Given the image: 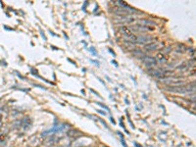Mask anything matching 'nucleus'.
<instances>
[{
    "label": "nucleus",
    "instance_id": "1",
    "mask_svg": "<svg viewBox=\"0 0 196 147\" xmlns=\"http://www.w3.org/2000/svg\"><path fill=\"white\" fill-rule=\"evenodd\" d=\"M120 32L123 33L126 37H128L129 39V41H132L133 43L136 42L137 35H136V34L133 33L132 30L129 29V26H122L121 29H120Z\"/></svg>",
    "mask_w": 196,
    "mask_h": 147
},
{
    "label": "nucleus",
    "instance_id": "2",
    "mask_svg": "<svg viewBox=\"0 0 196 147\" xmlns=\"http://www.w3.org/2000/svg\"><path fill=\"white\" fill-rule=\"evenodd\" d=\"M141 60L143 62V64H144L146 67H148V69H151V67H155L157 66V61L155 58L151 57V56H143L141 58Z\"/></svg>",
    "mask_w": 196,
    "mask_h": 147
},
{
    "label": "nucleus",
    "instance_id": "3",
    "mask_svg": "<svg viewBox=\"0 0 196 147\" xmlns=\"http://www.w3.org/2000/svg\"><path fill=\"white\" fill-rule=\"evenodd\" d=\"M153 40V37H150V35H137V39L136 42L138 44H148L151 43V41Z\"/></svg>",
    "mask_w": 196,
    "mask_h": 147
},
{
    "label": "nucleus",
    "instance_id": "4",
    "mask_svg": "<svg viewBox=\"0 0 196 147\" xmlns=\"http://www.w3.org/2000/svg\"><path fill=\"white\" fill-rule=\"evenodd\" d=\"M113 11H114V13H115L116 15H118V16H126V15L129 14V12L127 10H125L124 8H122L120 6L113 7Z\"/></svg>",
    "mask_w": 196,
    "mask_h": 147
},
{
    "label": "nucleus",
    "instance_id": "5",
    "mask_svg": "<svg viewBox=\"0 0 196 147\" xmlns=\"http://www.w3.org/2000/svg\"><path fill=\"white\" fill-rule=\"evenodd\" d=\"M160 46V43L158 42H151V43H148L144 46V50L147 52H150V51H154L156 49H158V47Z\"/></svg>",
    "mask_w": 196,
    "mask_h": 147
},
{
    "label": "nucleus",
    "instance_id": "6",
    "mask_svg": "<svg viewBox=\"0 0 196 147\" xmlns=\"http://www.w3.org/2000/svg\"><path fill=\"white\" fill-rule=\"evenodd\" d=\"M156 61H157V63H161V64H163V63H166V62L168 61V58L167 56L164 54L163 52H158L157 53V55H156Z\"/></svg>",
    "mask_w": 196,
    "mask_h": 147
},
{
    "label": "nucleus",
    "instance_id": "7",
    "mask_svg": "<svg viewBox=\"0 0 196 147\" xmlns=\"http://www.w3.org/2000/svg\"><path fill=\"white\" fill-rule=\"evenodd\" d=\"M22 126H23L25 130H27V128H29L30 126H32V120L28 117H26L23 121H22Z\"/></svg>",
    "mask_w": 196,
    "mask_h": 147
},
{
    "label": "nucleus",
    "instance_id": "8",
    "mask_svg": "<svg viewBox=\"0 0 196 147\" xmlns=\"http://www.w3.org/2000/svg\"><path fill=\"white\" fill-rule=\"evenodd\" d=\"M139 25H141V26H155L156 24L154 23V22H152L150 20H147V19H141V20H139Z\"/></svg>",
    "mask_w": 196,
    "mask_h": 147
},
{
    "label": "nucleus",
    "instance_id": "9",
    "mask_svg": "<svg viewBox=\"0 0 196 147\" xmlns=\"http://www.w3.org/2000/svg\"><path fill=\"white\" fill-rule=\"evenodd\" d=\"M187 50V47L184 45V44H177V49H176V51L178 52V53H184L185 51Z\"/></svg>",
    "mask_w": 196,
    "mask_h": 147
},
{
    "label": "nucleus",
    "instance_id": "10",
    "mask_svg": "<svg viewBox=\"0 0 196 147\" xmlns=\"http://www.w3.org/2000/svg\"><path fill=\"white\" fill-rule=\"evenodd\" d=\"M132 53H133L134 56H136V57L138 56L139 58H140V59H141V58H142L143 56H145V55H144V52H143V51L141 50V49H136V48L133 49Z\"/></svg>",
    "mask_w": 196,
    "mask_h": 147
},
{
    "label": "nucleus",
    "instance_id": "11",
    "mask_svg": "<svg viewBox=\"0 0 196 147\" xmlns=\"http://www.w3.org/2000/svg\"><path fill=\"white\" fill-rule=\"evenodd\" d=\"M125 45L127 46L129 49H136V43H133L132 41H129V40H125Z\"/></svg>",
    "mask_w": 196,
    "mask_h": 147
},
{
    "label": "nucleus",
    "instance_id": "12",
    "mask_svg": "<svg viewBox=\"0 0 196 147\" xmlns=\"http://www.w3.org/2000/svg\"><path fill=\"white\" fill-rule=\"evenodd\" d=\"M118 135H120V136H121V141H122V144H123V146H124V147H128V146H127V144H126L125 139H124V135H123V133L118 132Z\"/></svg>",
    "mask_w": 196,
    "mask_h": 147
},
{
    "label": "nucleus",
    "instance_id": "13",
    "mask_svg": "<svg viewBox=\"0 0 196 147\" xmlns=\"http://www.w3.org/2000/svg\"><path fill=\"white\" fill-rule=\"evenodd\" d=\"M89 51L92 53V54L94 55V56H96L97 55V53H96V51H95V49H94V47H90L89 48Z\"/></svg>",
    "mask_w": 196,
    "mask_h": 147
},
{
    "label": "nucleus",
    "instance_id": "14",
    "mask_svg": "<svg viewBox=\"0 0 196 147\" xmlns=\"http://www.w3.org/2000/svg\"><path fill=\"white\" fill-rule=\"evenodd\" d=\"M171 50H172V49H171V46H169V47H165L163 51H164V52H166V53H169Z\"/></svg>",
    "mask_w": 196,
    "mask_h": 147
},
{
    "label": "nucleus",
    "instance_id": "15",
    "mask_svg": "<svg viewBox=\"0 0 196 147\" xmlns=\"http://www.w3.org/2000/svg\"><path fill=\"white\" fill-rule=\"evenodd\" d=\"M97 104H98V105H100V106H101V107H103V108H105V109H106L107 111H110V109H109V108H108V107H107V106H105V105H103L102 103H100V102H97Z\"/></svg>",
    "mask_w": 196,
    "mask_h": 147
},
{
    "label": "nucleus",
    "instance_id": "16",
    "mask_svg": "<svg viewBox=\"0 0 196 147\" xmlns=\"http://www.w3.org/2000/svg\"><path fill=\"white\" fill-rule=\"evenodd\" d=\"M2 124H3V122H2V116L0 115V130H1V128H2Z\"/></svg>",
    "mask_w": 196,
    "mask_h": 147
},
{
    "label": "nucleus",
    "instance_id": "17",
    "mask_svg": "<svg viewBox=\"0 0 196 147\" xmlns=\"http://www.w3.org/2000/svg\"><path fill=\"white\" fill-rule=\"evenodd\" d=\"M90 91H91V92H93L95 95H97V96H100V95H99V94H98V93H97L96 91H95V90H93V89H90Z\"/></svg>",
    "mask_w": 196,
    "mask_h": 147
},
{
    "label": "nucleus",
    "instance_id": "18",
    "mask_svg": "<svg viewBox=\"0 0 196 147\" xmlns=\"http://www.w3.org/2000/svg\"><path fill=\"white\" fill-rule=\"evenodd\" d=\"M91 62H93V63H95V65H97V66H99V62H97V61H95V60H91Z\"/></svg>",
    "mask_w": 196,
    "mask_h": 147
},
{
    "label": "nucleus",
    "instance_id": "19",
    "mask_svg": "<svg viewBox=\"0 0 196 147\" xmlns=\"http://www.w3.org/2000/svg\"><path fill=\"white\" fill-rule=\"evenodd\" d=\"M97 112H98V113H100V114H102V115H106V113H105V112H102L101 110H98Z\"/></svg>",
    "mask_w": 196,
    "mask_h": 147
},
{
    "label": "nucleus",
    "instance_id": "20",
    "mask_svg": "<svg viewBox=\"0 0 196 147\" xmlns=\"http://www.w3.org/2000/svg\"><path fill=\"white\" fill-rule=\"evenodd\" d=\"M112 64H114V65H115L116 67H118V63H117V62H116V61H114V60H113V61H112Z\"/></svg>",
    "mask_w": 196,
    "mask_h": 147
},
{
    "label": "nucleus",
    "instance_id": "21",
    "mask_svg": "<svg viewBox=\"0 0 196 147\" xmlns=\"http://www.w3.org/2000/svg\"><path fill=\"white\" fill-rule=\"evenodd\" d=\"M109 52H110V53H111V54H113V56H115V53H114V52H113V51L111 50V49H109Z\"/></svg>",
    "mask_w": 196,
    "mask_h": 147
},
{
    "label": "nucleus",
    "instance_id": "22",
    "mask_svg": "<svg viewBox=\"0 0 196 147\" xmlns=\"http://www.w3.org/2000/svg\"><path fill=\"white\" fill-rule=\"evenodd\" d=\"M111 122H112L113 124H115V121H114V120H113V118H111Z\"/></svg>",
    "mask_w": 196,
    "mask_h": 147
}]
</instances>
